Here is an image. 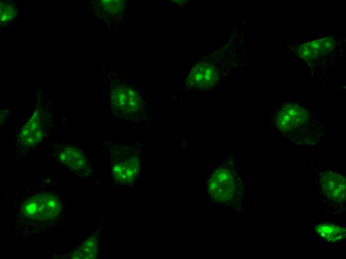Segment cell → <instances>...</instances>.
I'll list each match as a JSON object with an SVG mask.
<instances>
[{"label":"cell","instance_id":"277c9868","mask_svg":"<svg viewBox=\"0 0 346 259\" xmlns=\"http://www.w3.org/2000/svg\"><path fill=\"white\" fill-rule=\"evenodd\" d=\"M49 118L41 110L36 109L18 132L15 140L17 145L28 149L40 143L51 126Z\"/></svg>","mask_w":346,"mask_h":259},{"label":"cell","instance_id":"8fae6325","mask_svg":"<svg viewBox=\"0 0 346 259\" xmlns=\"http://www.w3.org/2000/svg\"><path fill=\"white\" fill-rule=\"evenodd\" d=\"M98 251L97 237L92 235L85 240L83 244L73 253L75 259H94Z\"/></svg>","mask_w":346,"mask_h":259},{"label":"cell","instance_id":"30bf717a","mask_svg":"<svg viewBox=\"0 0 346 259\" xmlns=\"http://www.w3.org/2000/svg\"><path fill=\"white\" fill-rule=\"evenodd\" d=\"M315 229L321 238L329 243H338L346 238V229L337 225L320 224Z\"/></svg>","mask_w":346,"mask_h":259},{"label":"cell","instance_id":"9c48e42d","mask_svg":"<svg viewBox=\"0 0 346 259\" xmlns=\"http://www.w3.org/2000/svg\"><path fill=\"white\" fill-rule=\"evenodd\" d=\"M334 40L328 36L301 45L298 48L299 57L305 61L315 60L330 53L334 47Z\"/></svg>","mask_w":346,"mask_h":259},{"label":"cell","instance_id":"3957f363","mask_svg":"<svg viewBox=\"0 0 346 259\" xmlns=\"http://www.w3.org/2000/svg\"><path fill=\"white\" fill-rule=\"evenodd\" d=\"M53 155L73 173L83 178L90 176L92 168L86 154L78 146L69 142L53 141Z\"/></svg>","mask_w":346,"mask_h":259},{"label":"cell","instance_id":"ba28073f","mask_svg":"<svg viewBox=\"0 0 346 259\" xmlns=\"http://www.w3.org/2000/svg\"><path fill=\"white\" fill-rule=\"evenodd\" d=\"M320 189L324 195L336 203H341L346 199V178L342 175L332 171L323 173L320 179Z\"/></svg>","mask_w":346,"mask_h":259},{"label":"cell","instance_id":"7a4b0ae2","mask_svg":"<svg viewBox=\"0 0 346 259\" xmlns=\"http://www.w3.org/2000/svg\"><path fill=\"white\" fill-rule=\"evenodd\" d=\"M111 108L117 118L139 121L145 114L144 102L139 93L132 87L119 81L111 86Z\"/></svg>","mask_w":346,"mask_h":259},{"label":"cell","instance_id":"8992f818","mask_svg":"<svg viewBox=\"0 0 346 259\" xmlns=\"http://www.w3.org/2000/svg\"><path fill=\"white\" fill-rule=\"evenodd\" d=\"M219 78L217 68L208 63L201 62L193 66L186 79L188 87L200 90L215 86Z\"/></svg>","mask_w":346,"mask_h":259},{"label":"cell","instance_id":"52a82bcc","mask_svg":"<svg viewBox=\"0 0 346 259\" xmlns=\"http://www.w3.org/2000/svg\"><path fill=\"white\" fill-rule=\"evenodd\" d=\"M309 119L308 112L297 104L287 103L282 108L277 116L279 130L288 132L305 124Z\"/></svg>","mask_w":346,"mask_h":259},{"label":"cell","instance_id":"5b68a950","mask_svg":"<svg viewBox=\"0 0 346 259\" xmlns=\"http://www.w3.org/2000/svg\"><path fill=\"white\" fill-rule=\"evenodd\" d=\"M24 214L33 219L45 220L55 216L60 210L59 204L50 194L32 197L23 205Z\"/></svg>","mask_w":346,"mask_h":259},{"label":"cell","instance_id":"6da1fadb","mask_svg":"<svg viewBox=\"0 0 346 259\" xmlns=\"http://www.w3.org/2000/svg\"><path fill=\"white\" fill-rule=\"evenodd\" d=\"M110 153L111 170L114 181L123 186L132 185L139 177L141 156L133 145L114 142L108 144Z\"/></svg>","mask_w":346,"mask_h":259}]
</instances>
